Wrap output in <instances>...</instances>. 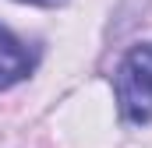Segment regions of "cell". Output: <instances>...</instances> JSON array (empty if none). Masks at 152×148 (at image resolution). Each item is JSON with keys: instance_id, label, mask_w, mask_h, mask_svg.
Instances as JSON below:
<instances>
[{"instance_id": "1", "label": "cell", "mask_w": 152, "mask_h": 148, "mask_svg": "<svg viewBox=\"0 0 152 148\" xmlns=\"http://www.w3.org/2000/svg\"><path fill=\"white\" fill-rule=\"evenodd\" d=\"M113 88L124 123H131V127L152 123V42H138L120 57Z\"/></svg>"}, {"instance_id": "2", "label": "cell", "mask_w": 152, "mask_h": 148, "mask_svg": "<svg viewBox=\"0 0 152 148\" xmlns=\"http://www.w3.org/2000/svg\"><path fill=\"white\" fill-rule=\"evenodd\" d=\"M39 67V46L14 36L7 25H0V92L28 81Z\"/></svg>"}, {"instance_id": "3", "label": "cell", "mask_w": 152, "mask_h": 148, "mask_svg": "<svg viewBox=\"0 0 152 148\" xmlns=\"http://www.w3.org/2000/svg\"><path fill=\"white\" fill-rule=\"evenodd\" d=\"M18 4H39V7H57V4H64V0H18Z\"/></svg>"}]
</instances>
